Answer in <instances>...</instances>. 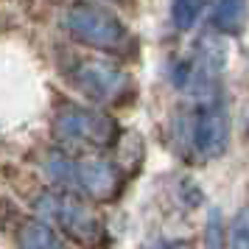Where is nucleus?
<instances>
[{"instance_id": "obj_1", "label": "nucleus", "mask_w": 249, "mask_h": 249, "mask_svg": "<svg viewBox=\"0 0 249 249\" xmlns=\"http://www.w3.org/2000/svg\"><path fill=\"white\" fill-rule=\"evenodd\" d=\"M65 25L76 39L101 51H124L129 45L126 25L112 12L95 3H73L65 14Z\"/></svg>"}, {"instance_id": "obj_2", "label": "nucleus", "mask_w": 249, "mask_h": 249, "mask_svg": "<svg viewBox=\"0 0 249 249\" xmlns=\"http://www.w3.org/2000/svg\"><path fill=\"white\" fill-rule=\"evenodd\" d=\"M36 210L45 215V218H51V221H59V227H62L76 244H81V247H95V244H101V238H104L101 221H98L84 204L76 202V199L56 196V193H45V196L36 202Z\"/></svg>"}, {"instance_id": "obj_3", "label": "nucleus", "mask_w": 249, "mask_h": 249, "mask_svg": "<svg viewBox=\"0 0 249 249\" xmlns=\"http://www.w3.org/2000/svg\"><path fill=\"white\" fill-rule=\"evenodd\" d=\"M70 81L76 90L84 92L87 98L98 104L121 101V95L132 92V79L112 62H81L79 68L70 73Z\"/></svg>"}, {"instance_id": "obj_4", "label": "nucleus", "mask_w": 249, "mask_h": 249, "mask_svg": "<svg viewBox=\"0 0 249 249\" xmlns=\"http://www.w3.org/2000/svg\"><path fill=\"white\" fill-rule=\"evenodd\" d=\"M59 140L81 143V146H109L115 140V124L95 109H65L53 124Z\"/></svg>"}, {"instance_id": "obj_5", "label": "nucleus", "mask_w": 249, "mask_h": 249, "mask_svg": "<svg viewBox=\"0 0 249 249\" xmlns=\"http://www.w3.org/2000/svg\"><path fill=\"white\" fill-rule=\"evenodd\" d=\"M193 146L202 157H221L230 146V118L224 101L215 95L202 104V109L193 118Z\"/></svg>"}, {"instance_id": "obj_6", "label": "nucleus", "mask_w": 249, "mask_h": 249, "mask_svg": "<svg viewBox=\"0 0 249 249\" xmlns=\"http://www.w3.org/2000/svg\"><path fill=\"white\" fill-rule=\"evenodd\" d=\"M76 188L95 199H112L118 191V171L107 160H81L76 162Z\"/></svg>"}, {"instance_id": "obj_7", "label": "nucleus", "mask_w": 249, "mask_h": 249, "mask_svg": "<svg viewBox=\"0 0 249 249\" xmlns=\"http://www.w3.org/2000/svg\"><path fill=\"white\" fill-rule=\"evenodd\" d=\"M224 48L221 42H215L213 36L202 39V53H199V65L193 68V90L202 92V95H213L215 98V84L224 68Z\"/></svg>"}, {"instance_id": "obj_8", "label": "nucleus", "mask_w": 249, "mask_h": 249, "mask_svg": "<svg viewBox=\"0 0 249 249\" xmlns=\"http://www.w3.org/2000/svg\"><path fill=\"white\" fill-rule=\"evenodd\" d=\"M247 17H249V9H247V0H218L213 9V23L218 31L235 36L244 31L247 25Z\"/></svg>"}, {"instance_id": "obj_9", "label": "nucleus", "mask_w": 249, "mask_h": 249, "mask_svg": "<svg viewBox=\"0 0 249 249\" xmlns=\"http://www.w3.org/2000/svg\"><path fill=\"white\" fill-rule=\"evenodd\" d=\"M20 247L23 249H65L59 235L45 221H25L20 227Z\"/></svg>"}, {"instance_id": "obj_10", "label": "nucleus", "mask_w": 249, "mask_h": 249, "mask_svg": "<svg viewBox=\"0 0 249 249\" xmlns=\"http://www.w3.org/2000/svg\"><path fill=\"white\" fill-rule=\"evenodd\" d=\"M204 3L207 0H174V6H171L174 25L179 31H191L193 25H196V20H199V14H202Z\"/></svg>"}, {"instance_id": "obj_11", "label": "nucleus", "mask_w": 249, "mask_h": 249, "mask_svg": "<svg viewBox=\"0 0 249 249\" xmlns=\"http://www.w3.org/2000/svg\"><path fill=\"white\" fill-rule=\"evenodd\" d=\"M230 249H249V207H241L230 227Z\"/></svg>"}, {"instance_id": "obj_12", "label": "nucleus", "mask_w": 249, "mask_h": 249, "mask_svg": "<svg viewBox=\"0 0 249 249\" xmlns=\"http://www.w3.org/2000/svg\"><path fill=\"white\" fill-rule=\"evenodd\" d=\"M204 244H207V249H221V244H224V224H221V213L218 210H210V215H207Z\"/></svg>"}, {"instance_id": "obj_13", "label": "nucleus", "mask_w": 249, "mask_h": 249, "mask_svg": "<svg viewBox=\"0 0 249 249\" xmlns=\"http://www.w3.org/2000/svg\"><path fill=\"white\" fill-rule=\"evenodd\" d=\"M65 249H68V247H65Z\"/></svg>"}]
</instances>
